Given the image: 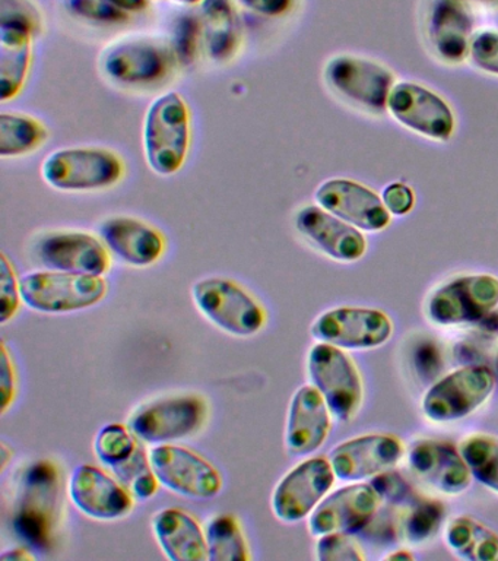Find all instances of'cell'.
Listing matches in <instances>:
<instances>
[{
    "mask_svg": "<svg viewBox=\"0 0 498 561\" xmlns=\"http://www.w3.org/2000/svg\"><path fill=\"white\" fill-rule=\"evenodd\" d=\"M143 152L159 175L176 174L185 164L190 145L189 108L177 92L159 96L147 110L142 131Z\"/></svg>",
    "mask_w": 498,
    "mask_h": 561,
    "instance_id": "cell-1",
    "label": "cell"
},
{
    "mask_svg": "<svg viewBox=\"0 0 498 561\" xmlns=\"http://www.w3.org/2000/svg\"><path fill=\"white\" fill-rule=\"evenodd\" d=\"M174 65L176 57L169 39L148 34L116 39L100 56L104 75L125 85H151L163 81Z\"/></svg>",
    "mask_w": 498,
    "mask_h": 561,
    "instance_id": "cell-2",
    "label": "cell"
},
{
    "mask_svg": "<svg viewBox=\"0 0 498 561\" xmlns=\"http://www.w3.org/2000/svg\"><path fill=\"white\" fill-rule=\"evenodd\" d=\"M124 174V161L106 148L56 149L42 165L45 182L62 192L102 191L115 186Z\"/></svg>",
    "mask_w": 498,
    "mask_h": 561,
    "instance_id": "cell-3",
    "label": "cell"
},
{
    "mask_svg": "<svg viewBox=\"0 0 498 561\" xmlns=\"http://www.w3.org/2000/svg\"><path fill=\"white\" fill-rule=\"evenodd\" d=\"M20 288L25 306L42 313L85 310L107 294L103 276L51 270L21 276Z\"/></svg>",
    "mask_w": 498,
    "mask_h": 561,
    "instance_id": "cell-4",
    "label": "cell"
},
{
    "mask_svg": "<svg viewBox=\"0 0 498 561\" xmlns=\"http://www.w3.org/2000/svg\"><path fill=\"white\" fill-rule=\"evenodd\" d=\"M310 380L325 398L332 416L351 423L361 410L364 385L360 371L343 348L319 342L308 358Z\"/></svg>",
    "mask_w": 498,
    "mask_h": 561,
    "instance_id": "cell-5",
    "label": "cell"
},
{
    "mask_svg": "<svg viewBox=\"0 0 498 561\" xmlns=\"http://www.w3.org/2000/svg\"><path fill=\"white\" fill-rule=\"evenodd\" d=\"M208 412V403L199 394H177L138 408L128 425L138 440L167 445L199 433L207 423Z\"/></svg>",
    "mask_w": 498,
    "mask_h": 561,
    "instance_id": "cell-6",
    "label": "cell"
},
{
    "mask_svg": "<svg viewBox=\"0 0 498 561\" xmlns=\"http://www.w3.org/2000/svg\"><path fill=\"white\" fill-rule=\"evenodd\" d=\"M327 87L349 104L371 114L387 112L395 75L378 61L352 55L332 57L323 72Z\"/></svg>",
    "mask_w": 498,
    "mask_h": 561,
    "instance_id": "cell-7",
    "label": "cell"
},
{
    "mask_svg": "<svg viewBox=\"0 0 498 561\" xmlns=\"http://www.w3.org/2000/svg\"><path fill=\"white\" fill-rule=\"evenodd\" d=\"M192 297L205 318L230 335L252 336L265 327L264 307L234 280L200 279L192 288Z\"/></svg>",
    "mask_w": 498,
    "mask_h": 561,
    "instance_id": "cell-8",
    "label": "cell"
},
{
    "mask_svg": "<svg viewBox=\"0 0 498 561\" xmlns=\"http://www.w3.org/2000/svg\"><path fill=\"white\" fill-rule=\"evenodd\" d=\"M371 485L387 504L397 537L409 543H422L435 537L443 522V504L417 493L395 472L380 473Z\"/></svg>",
    "mask_w": 498,
    "mask_h": 561,
    "instance_id": "cell-9",
    "label": "cell"
},
{
    "mask_svg": "<svg viewBox=\"0 0 498 561\" xmlns=\"http://www.w3.org/2000/svg\"><path fill=\"white\" fill-rule=\"evenodd\" d=\"M498 306V278L488 274L458 276L440 285L427 300V316L440 327L479 322Z\"/></svg>",
    "mask_w": 498,
    "mask_h": 561,
    "instance_id": "cell-10",
    "label": "cell"
},
{
    "mask_svg": "<svg viewBox=\"0 0 498 561\" xmlns=\"http://www.w3.org/2000/svg\"><path fill=\"white\" fill-rule=\"evenodd\" d=\"M496 388L494 373L485 366H470L450 373L424 394L422 412L435 423L466 419L488 401Z\"/></svg>",
    "mask_w": 498,
    "mask_h": 561,
    "instance_id": "cell-11",
    "label": "cell"
},
{
    "mask_svg": "<svg viewBox=\"0 0 498 561\" xmlns=\"http://www.w3.org/2000/svg\"><path fill=\"white\" fill-rule=\"evenodd\" d=\"M387 112L406 129L439 142H448L456 127L450 105L430 88L417 82L395 83Z\"/></svg>",
    "mask_w": 498,
    "mask_h": 561,
    "instance_id": "cell-12",
    "label": "cell"
},
{
    "mask_svg": "<svg viewBox=\"0 0 498 561\" xmlns=\"http://www.w3.org/2000/svg\"><path fill=\"white\" fill-rule=\"evenodd\" d=\"M310 332L314 340L338 348L371 350L391 340L393 323L380 310L339 307L319 316Z\"/></svg>",
    "mask_w": 498,
    "mask_h": 561,
    "instance_id": "cell-13",
    "label": "cell"
},
{
    "mask_svg": "<svg viewBox=\"0 0 498 561\" xmlns=\"http://www.w3.org/2000/svg\"><path fill=\"white\" fill-rule=\"evenodd\" d=\"M335 478L329 459L310 458L297 465L274 490V515L287 524L305 519L329 493Z\"/></svg>",
    "mask_w": 498,
    "mask_h": 561,
    "instance_id": "cell-14",
    "label": "cell"
},
{
    "mask_svg": "<svg viewBox=\"0 0 498 561\" xmlns=\"http://www.w3.org/2000/svg\"><path fill=\"white\" fill-rule=\"evenodd\" d=\"M150 459L157 480L173 493L192 499H212L220 494V472L195 451L167 443L152 447Z\"/></svg>",
    "mask_w": 498,
    "mask_h": 561,
    "instance_id": "cell-15",
    "label": "cell"
},
{
    "mask_svg": "<svg viewBox=\"0 0 498 561\" xmlns=\"http://www.w3.org/2000/svg\"><path fill=\"white\" fill-rule=\"evenodd\" d=\"M382 497L373 485L344 486L323 499L309 519L313 537L332 533L356 534L373 522L382 506Z\"/></svg>",
    "mask_w": 498,
    "mask_h": 561,
    "instance_id": "cell-16",
    "label": "cell"
},
{
    "mask_svg": "<svg viewBox=\"0 0 498 561\" xmlns=\"http://www.w3.org/2000/svg\"><path fill=\"white\" fill-rule=\"evenodd\" d=\"M314 199L323 209L361 231H382L391 224V213L384 206L382 197L354 180H326L319 184Z\"/></svg>",
    "mask_w": 498,
    "mask_h": 561,
    "instance_id": "cell-17",
    "label": "cell"
},
{
    "mask_svg": "<svg viewBox=\"0 0 498 561\" xmlns=\"http://www.w3.org/2000/svg\"><path fill=\"white\" fill-rule=\"evenodd\" d=\"M405 447L392 434H369L340 443L329 454L336 478L354 482L391 471L401 462Z\"/></svg>",
    "mask_w": 498,
    "mask_h": 561,
    "instance_id": "cell-18",
    "label": "cell"
},
{
    "mask_svg": "<svg viewBox=\"0 0 498 561\" xmlns=\"http://www.w3.org/2000/svg\"><path fill=\"white\" fill-rule=\"evenodd\" d=\"M106 248L89 232L56 231L37 241L36 254L47 270L103 276L112 266Z\"/></svg>",
    "mask_w": 498,
    "mask_h": 561,
    "instance_id": "cell-19",
    "label": "cell"
},
{
    "mask_svg": "<svg viewBox=\"0 0 498 561\" xmlns=\"http://www.w3.org/2000/svg\"><path fill=\"white\" fill-rule=\"evenodd\" d=\"M294 224L309 243L334 261L349 263L364 256L367 240L361 230L322 206H304L296 214Z\"/></svg>",
    "mask_w": 498,
    "mask_h": 561,
    "instance_id": "cell-20",
    "label": "cell"
},
{
    "mask_svg": "<svg viewBox=\"0 0 498 561\" xmlns=\"http://www.w3.org/2000/svg\"><path fill=\"white\" fill-rule=\"evenodd\" d=\"M426 33L441 60L461 64L467 59L476 33L474 9L459 0H431L427 9Z\"/></svg>",
    "mask_w": 498,
    "mask_h": 561,
    "instance_id": "cell-21",
    "label": "cell"
},
{
    "mask_svg": "<svg viewBox=\"0 0 498 561\" xmlns=\"http://www.w3.org/2000/svg\"><path fill=\"white\" fill-rule=\"evenodd\" d=\"M69 494L73 504L93 519H120L134 508L132 493L93 465H81L73 471Z\"/></svg>",
    "mask_w": 498,
    "mask_h": 561,
    "instance_id": "cell-22",
    "label": "cell"
},
{
    "mask_svg": "<svg viewBox=\"0 0 498 561\" xmlns=\"http://www.w3.org/2000/svg\"><path fill=\"white\" fill-rule=\"evenodd\" d=\"M408 467L418 480L443 494H462L471 485L470 468L461 450L450 443L415 442L408 451Z\"/></svg>",
    "mask_w": 498,
    "mask_h": 561,
    "instance_id": "cell-23",
    "label": "cell"
},
{
    "mask_svg": "<svg viewBox=\"0 0 498 561\" xmlns=\"http://www.w3.org/2000/svg\"><path fill=\"white\" fill-rule=\"evenodd\" d=\"M332 412L314 386H301L288 410L286 446L288 454L308 456L321 449L329 436Z\"/></svg>",
    "mask_w": 498,
    "mask_h": 561,
    "instance_id": "cell-24",
    "label": "cell"
},
{
    "mask_svg": "<svg viewBox=\"0 0 498 561\" xmlns=\"http://www.w3.org/2000/svg\"><path fill=\"white\" fill-rule=\"evenodd\" d=\"M100 236L115 256L137 267L154 265L165 250L161 232L137 218H108L100 227Z\"/></svg>",
    "mask_w": 498,
    "mask_h": 561,
    "instance_id": "cell-25",
    "label": "cell"
},
{
    "mask_svg": "<svg viewBox=\"0 0 498 561\" xmlns=\"http://www.w3.org/2000/svg\"><path fill=\"white\" fill-rule=\"evenodd\" d=\"M152 528L161 550L170 560H208L207 535L189 513L181 508H164L154 516Z\"/></svg>",
    "mask_w": 498,
    "mask_h": 561,
    "instance_id": "cell-26",
    "label": "cell"
},
{
    "mask_svg": "<svg viewBox=\"0 0 498 561\" xmlns=\"http://www.w3.org/2000/svg\"><path fill=\"white\" fill-rule=\"evenodd\" d=\"M202 44L209 59L225 64L242 46V22L233 0H204L200 3Z\"/></svg>",
    "mask_w": 498,
    "mask_h": 561,
    "instance_id": "cell-27",
    "label": "cell"
},
{
    "mask_svg": "<svg viewBox=\"0 0 498 561\" xmlns=\"http://www.w3.org/2000/svg\"><path fill=\"white\" fill-rule=\"evenodd\" d=\"M34 34L23 26L0 25V100L15 99L27 81Z\"/></svg>",
    "mask_w": 498,
    "mask_h": 561,
    "instance_id": "cell-28",
    "label": "cell"
},
{
    "mask_svg": "<svg viewBox=\"0 0 498 561\" xmlns=\"http://www.w3.org/2000/svg\"><path fill=\"white\" fill-rule=\"evenodd\" d=\"M445 543L461 559L498 561V535L470 516H459L450 522Z\"/></svg>",
    "mask_w": 498,
    "mask_h": 561,
    "instance_id": "cell-29",
    "label": "cell"
},
{
    "mask_svg": "<svg viewBox=\"0 0 498 561\" xmlns=\"http://www.w3.org/2000/svg\"><path fill=\"white\" fill-rule=\"evenodd\" d=\"M47 129L36 117L21 113L0 114V157L27 156L46 142Z\"/></svg>",
    "mask_w": 498,
    "mask_h": 561,
    "instance_id": "cell-30",
    "label": "cell"
},
{
    "mask_svg": "<svg viewBox=\"0 0 498 561\" xmlns=\"http://www.w3.org/2000/svg\"><path fill=\"white\" fill-rule=\"evenodd\" d=\"M208 542V560L244 561L251 560L246 538L238 517L218 515L205 528Z\"/></svg>",
    "mask_w": 498,
    "mask_h": 561,
    "instance_id": "cell-31",
    "label": "cell"
},
{
    "mask_svg": "<svg viewBox=\"0 0 498 561\" xmlns=\"http://www.w3.org/2000/svg\"><path fill=\"white\" fill-rule=\"evenodd\" d=\"M459 450L472 478L498 494V438L474 434L461 443Z\"/></svg>",
    "mask_w": 498,
    "mask_h": 561,
    "instance_id": "cell-32",
    "label": "cell"
},
{
    "mask_svg": "<svg viewBox=\"0 0 498 561\" xmlns=\"http://www.w3.org/2000/svg\"><path fill=\"white\" fill-rule=\"evenodd\" d=\"M112 471L137 499H151L159 491V480L152 469L150 454L147 455L141 445L129 459L116 465Z\"/></svg>",
    "mask_w": 498,
    "mask_h": 561,
    "instance_id": "cell-33",
    "label": "cell"
},
{
    "mask_svg": "<svg viewBox=\"0 0 498 561\" xmlns=\"http://www.w3.org/2000/svg\"><path fill=\"white\" fill-rule=\"evenodd\" d=\"M130 428L121 424H107L95 437L94 449L100 462L108 468L125 462L137 451L139 443Z\"/></svg>",
    "mask_w": 498,
    "mask_h": 561,
    "instance_id": "cell-34",
    "label": "cell"
},
{
    "mask_svg": "<svg viewBox=\"0 0 498 561\" xmlns=\"http://www.w3.org/2000/svg\"><path fill=\"white\" fill-rule=\"evenodd\" d=\"M174 57L178 64L189 66L198 56L200 43H202V30H200L199 16L182 15L174 22L172 37L169 38Z\"/></svg>",
    "mask_w": 498,
    "mask_h": 561,
    "instance_id": "cell-35",
    "label": "cell"
},
{
    "mask_svg": "<svg viewBox=\"0 0 498 561\" xmlns=\"http://www.w3.org/2000/svg\"><path fill=\"white\" fill-rule=\"evenodd\" d=\"M0 25L23 26L38 37L45 30V20L34 0H0Z\"/></svg>",
    "mask_w": 498,
    "mask_h": 561,
    "instance_id": "cell-36",
    "label": "cell"
},
{
    "mask_svg": "<svg viewBox=\"0 0 498 561\" xmlns=\"http://www.w3.org/2000/svg\"><path fill=\"white\" fill-rule=\"evenodd\" d=\"M316 556L321 561L366 560L364 552L357 539L345 533H332L319 537Z\"/></svg>",
    "mask_w": 498,
    "mask_h": 561,
    "instance_id": "cell-37",
    "label": "cell"
},
{
    "mask_svg": "<svg viewBox=\"0 0 498 561\" xmlns=\"http://www.w3.org/2000/svg\"><path fill=\"white\" fill-rule=\"evenodd\" d=\"M69 13L100 24H120L129 20V13L116 8L107 0H63Z\"/></svg>",
    "mask_w": 498,
    "mask_h": 561,
    "instance_id": "cell-38",
    "label": "cell"
},
{
    "mask_svg": "<svg viewBox=\"0 0 498 561\" xmlns=\"http://www.w3.org/2000/svg\"><path fill=\"white\" fill-rule=\"evenodd\" d=\"M467 59L476 69L498 77V30L476 31L471 42Z\"/></svg>",
    "mask_w": 498,
    "mask_h": 561,
    "instance_id": "cell-39",
    "label": "cell"
},
{
    "mask_svg": "<svg viewBox=\"0 0 498 561\" xmlns=\"http://www.w3.org/2000/svg\"><path fill=\"white\" fill-rule=\"evenodd\" d=\"M21 298L20 279L5 254L0 256V323L5 324L19 311Z\"/></svg>",
    "mask_w": 498,
    "mask_h": 561,
    "instance_id": "cell-40",
    "label": "cell"
},
{
    "mask_svg": "<svg viewBox=\"0 0 498 561\" xmlns=\"http://www.w3.org/2000/svg\"><path fill=\"white\" fill-rule=\"evenodd\" d=\"M382 201L384 206L391 215L396 217H404L409 214L415 205V195L413 188L408 184L395 182L387 184L382 193Z\"/></svg>",
    "mask_w": 498,
    "mask_h": 561,
    "instance_id": "cell-41",
    "label": "cell"
},
{
    "mask_svg": "<svg viewBox=\"0 0 498 561\" xmlns=\"http://www.w3.org/2000/svg\"><path fill=\"white\" fill-rule=\"evenodd\" d=\"M0 354H2V363H0V392H2V414H5L8 408L14 402L15 398V368L10 353H8L5 342L0 346Z\"/></svg>",
    "mask_w": 498,
    "mask_h": 561,
    "instance_id": "cell-42",
    "label": "cell"
},
{
    "mask_svg": "<svg viewBox=\"0 0 498 561\" xmlns=\"http://www.w3.org/2000/svg\"><path fill=\"white\" fill-rule=\"evenodd\" d=\"M248 11L264 16H282L294 7V0H235Z\"/></svg>",
    "mask_w": 498,
    "mask_h": 561,
    "instance_id": "cell-43",
    "label": "cell"
},
{
    "mask_svg": "<svg viewBox=\"0 0 498 561\" xmlns=\"http://www.w3.org/2000/svg\"><path fill=\"white\" fill-rule=\"evenodd\" d=\"M126 13H139L150 7V0H107Z\"/></svg>",
    "mask_w": 498,
    "mask_h": 561,
    "instance_id": "cell-44",
    "label": "cell"
},
{
    "mask_svg": "<svg viewBox=\"0 0 498 561\" xmlns=\"http://www.w3.org/2000/svg\"><path fill=\"white\" fill-rule=\"evenodd\" d=\"M36 556L27 550H21V548H14V550H8L0 556V561H34Z\"/></svg>",
    "mask_w": 498,
    "mask_h": 561,
    "instance_id": "cell-45",
    "label": "cell"
},
{
    "mask_svg": "<svg viewBox=\"0 0 498 561\" xmlns=\"http://www.w3.org/2000/svg\"><path fill=\"white\" fill-rule=\"evenodd\" d=\"M459 2L471 4V7H474V4H480V7L498 8V0H459Z\"/></svg>",
    "mask_w": 498,
    "mask_h": 561,
    "instance_id": "cell-46",
    "label": "cell"
},
{
    "mask_svg": "<svg viewBox=\"0 0 498 561\" xmlns=\"http://www.w3.org/2000/svg\"><path fill=\"white\" fill-rule=\"evenodd\" d=\"M414 559H415V557L413 554H410V552L404 551V550L392 552V554H389L386 557V560H414Z\"/></svg>",
    "mask_w": 498,
    "mask_h": 561,
    "instance_id": "cell-47",
    "label": "cell"
},
{
    "mask_svg": "<svg viewBox=\"0 0 498 561\" xmlns=\"http://www.w3.org/2000/svg\"><path fill=\"white\" fill-rule=\"evenodd\" d=\"M10 455H12V451L8 449L7 445H2V471L7 468L8 459H10Z\"/></svg>",
    "mask_w": 498,
    "mask_h": 561,
    "instance_id": "cell-48",
    "label": "cell"
},
{
    "mask_svg": "<svg viewBox=\"0 0 498 561\" xmlns=\"http://www.w3.org/2000/svg\"><path fill=\"white\" fill-rule=\"evenodd\" d=\"M176 2L187 4V7H194V4L202 3L204 0H176Z\"/></svg>",
    "mask_w": 498,
    "mask_h": 561,
    "instance_id": "cell-49",
    "label": "cell"
}]
</instances>
